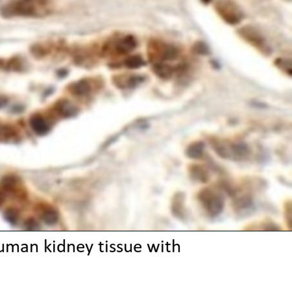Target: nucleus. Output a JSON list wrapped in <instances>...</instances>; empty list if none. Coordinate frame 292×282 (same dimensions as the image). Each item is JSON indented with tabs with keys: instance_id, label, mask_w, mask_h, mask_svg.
I'll return each instance as SVG.
<instances>
[{
	"instance_id": "nucleus-1",
	"label": "nucleus",
	"mask_w": 292,
	"mask_h": 282,
	"mask_svg": "<svg viewBox=\"0 0 292 282\" xmlns=\"http://www.w3.org/2000/svg\"><path fill=\"white\" fill-rule=\"evenodd\" d=\"M51 0H13L2 9L6 17L24 16L40 18L52 11Z\"/></svg>"
},
{
	"instance_id": "nucleus-2",
	"label": "nucleus",
	"mask_w": 292,
	"mask_h": 282,
	"mask_svg": "<svg viewBox=\"0 0 292 282\" xmlns=\"http://www.w3.org/2000/svg\"><path fill=\"white\" fill-rule=\"evenodd\" d=\"M210 144L217 155L225 160L242 161L251 155L250 147L245 142L212 138Z\"/></svg>"
},
{
	"instance_id": "nucleus-3",
	"label": "nucleus",
	"mask_w": 292,
	"mask_h": 282,
	"mask_svg": "<svg viewBox=\"0 0 292 282\" xmlns=\"http://www.w3.org/2000/svg\"><path fill=\"white\" fill-rule=\"evenodd\" d=\"M197 201L207 215L216 218L221 215L225 206L223 194L218 188L205 187L197 194Z\"/></svg>"
},
{
	"instance_id": "nucleus-4",
	"label": "nucleus",
	"mask_w": 292,
	"mask_h": 282,
	"mask_svg": "<svg viewBox=\"0 0 292 282\" xmlns=\"http://www.w3.org/2000/svg\"><path fill=\"white\" fill-rule=\"evenodd\" d=\"M21 180L15 175H7L0 180V208L10 199L23 201L26 198Z\"/></svg>"
},
{
	"instance_id": "nucleus-5",
	"label": "nucleus",
	"mask_w": 292,
	"mask_h": 282,
	"mask_svg": "<svg viewBox=\"0 0 292 282\" xmlns=\"http://www.w3.org/2000/svg\"><path fill=\"white\" fill-rule=\"evenodd\" d=\"M217 13L230 26H236L242 21L243 14L240 7L232 0H219L215 4Z\"/></svg>"
},
{
	"instance_id": "nucleus-6",
	"label": "nucleus",
	"mask_w": 292,
	"mask_h": 282,
	"mask_svg": "<svg viewBox=\"0 0 292 282\" xmlns=\"http://www.w3.org/2000/svg\"><path fill=\"white\" fill-rule=\"evenodd\" d=\"M238 35L243 40L257 48L264 55L271 54V50L260 31L252 26H245L238 30Z\"/></svg>"
},
{
	"instance_id": "nucleus-7",
	"label": "nucleus",
	"mask_w": 292,
	"mask_h": 282,
	"mask_svg": "<svg viewBox=\"0 0 292 282\" xmlns=\"http://www.w3.org/2000/svg\"><path fill=\"white\" fill-rule=\"evenodd\" d=\"M150 58L163 62V61H174L179 56L178 48L172 44H167L159 41L151 42L149 46Z\"/></svg>"
},
{
	"instance_id": "nucleus-8",
	"label": "nucleus",
	"mask_w": 292,
	"mask_h": 282,
	"mask_svg": "<svg viewBox=\"0 0 292 282\" xmlns=\"http://www.w3.org/2000/svg\"><path fill=\"white\" fill-rule=\"evenodd\" d=\"M137 42L131 36H124L113 41L107 47V51L118 55L128 54L136 47Z\"/></svg>"
},
{
	"instance_id": "nucleus-9",
	"label": "nucleus",
	"mask_w": 292,
	"mask_h": 282,
	"mask_svg": "<svg viewBox=\"0 0 292 282\" xmlns=\"http://www.w3.org/2000/svg\"><path fill=\"white\" fill-rule=\"evenodd\" d=\"M186 195L184 193L178 192L173 197L171 211L173 216L181 220L187 218V212L185 206Z\"/></svg>"
},
{
	"instance_id": "nucleus-10",
	"label": "nucleus",
	"mask_w": 292,
	"mask_h": 282,
	"mask_svg": "<svg viewBox=\"0 0 292 282\" xmlns=\"http://www.w3.org/2000/svg\"><path fill=\"white\" fill-rule=\"evenodd\" d=\"M189 175L192 181L206 184L211 179V175L206 168L199 165H192L189 168Z\"/></svg>"
},
{
	"instance_id": "nucleus-11",
	"label": "nucleus",
	"mask_w": 292,
	"mask_h": 282,
	"mask_svg": "<svg viewBox=\"0 0 292 282\" xmlns=\"http://www.w3.org/2000/svg\"><path fill=\"white\" fill-rule=\"evenodd\" d=\"M205 144L202 141L192 142L186 149L185 153L188 158L192 160H199L204 156Z\"/></svg>"
},
{
	"instance_id": "nucleus-12",
	"label": "nucleus",
	"mask_w": 292,
	"mask_h": 282,
	"mask_svg": "<svg viewBox=\"0 0 292 282\" xmlns=\"http://www.w3.org/2000/svg\"><path fill=\"white\" fill-rule=\"evenodd\" d=\"M31 126L36 133L39 135H44L47 133L50 130L49 125L40 115H34L31 119Z\"/></svg>"
},
{
	"instance_id": "nucleus-13",
	"label": "nucleus",
	"mask_w": 292,
	"mask_h": 282,
	"mask_svg": "<svg viewBox=\"0 0 292 282\" xmlns=\"http://www.w3.org/2000/svg\"><path fill=\"white\" fill-rule=\"evenodd\" d=\"M153 69L156 76L164 79L170 78L174 72L172 66L165 62H155Z\"/></svg>"
},
{
	"instance_id": "nucleus-14",
	"label": "nucleus",
	"mask_w": 292,
	"mask_h": 282,
	"mask_svg": "<svg viewBox=\"0 0 292 282\" xmlns=\"http://www.w3.org/2000/svg\"><path fill=\"white\" fill-rule=\"evenodd\" d=\"M40 216L46 224L51 225L56 223L59 219L57 212L54 209L48 207L40 209Z\"/></svg>"
},
{
	"instance_id": "nucleus-15",
	"label": "nucleus",
	"mask_w": 292,
	"mask_h": 282,
	"mask_svg": "<svg viewBox=\"0 0 292 282\" xmlns=\"http://www.w3.org/2000/svg\"><path fill=\"white\" fill-rule=\"evenodd\" d=\"M247 230H265V231H279L281 230L277 224L271 221H265L262 223L251 225L249 226Z\"/></svg>"
},
{
	"instance_id": "nucleus-16",
	"label": "nucleus",
	"mask_w": 292,
	"mask_h": 282,
	"mask_svg": "<svg viewBox=\"0 0 292 282\" xmlns=\"http://www.w3.org/2000/svg\"><path fill=\"white\" fill-rule=\"evenodd\" d=\"M192 51L194 54L201 55V56H208L211 54V51L209 45L204 41H197L193 45Z\"/></svg>"
},
{
	"instance_id": "nucleus-17",
	"label": "nucleus",
	"mask_w": 292,
	"mask_h": 282,
	"mask_svg": "<svg viewBox=\"0 0 292 282\" xmlns=\"http://www.w3.org/2000/svg\"><path fill=\"white\" fill-rule=\"evenodd\" d=\"M88 83V82L82 81L74 84L72 86V91L79 96H83L84 94L87 93L91 90L90 84Z\"/></svg>"
},
{
	"instance_id": "nucleus-18",
	"label": "nucleus",
	"mask_w": 292,
	"mask_h": 282,
	"mask_svg": "<svg viewBox=\"0 0 292 282\" xmlns=\"http://www.w3.org/2000/svg\"><path fill=\"white\" fill-rule=\"evenodd\" d=\"M291 201L288 200L284 202L283 206V216L287 228L291 230Z\"/></svg>"
},
{
	"instance_id": "nucleus-19",
	"label": "nucleus",
	"mask_w": 292,
	"mask_h": 282,
	"mask_svg": "<svg viewBox=\"0 0 292 282\" xmlns=\"http://www.w3.org/2000/svg\"><path fill=\"white\" fill-rule=\"evenodd\" d=\"M4 216L9 223L14 225L18 220L19 217H20V212H19L18 209L9 208L5 212Z\"/></svg>"
},
{
	"instance_id": "nucleus-20",
	"label": "nucleus",
	"mask_w": 292,
	"mask_h": 282,
	"mask_svg": "<svg viewBox=\"0 0 292 282\" xmlns=\"http://www.w3.org/2000/svg\"><path fill=\"white\" fill-rule=\"evenodd\" d=\"M275 65L281 69L282 71L286 72L289 76H291V62L288 59L278 58L275 61Z\"/></svg>"
},
{
	"instance_id": "nucleus-21",
	"label": "nucleus",
	"mask_w": 292,
	"mask_h": 282,
	"mask_svg": "<svg viewBox=\"0 0 292 282\" xmlns=\"http://www.w3.org/2000/svg\"><path fill=\"white\" fill-rule=\"evenodd\" d=\"M145 64H146V62H144L141 57L139 56H134L129 58V59L125 61V65H126V66L129 67V68H139V67L144 66Z\"/></svg>"
},
{
	"instance_id": "nucleus-22",
	"label": "nucleus",
	"mask_w": 292,
	"mask_h": 282,
	"mask_svg": "<svg viewBox=\"0 0 292 282\" xmlns=\"http://www.w3.org/2000/svg\"><path fill=\"white\" fill-rule=\"evenodd\" d=\"M25 227L28 229V230H36L39 228V225H38V222L34 219H29L25 223Z\"/></svg>"
},
{
	"instance_id": "nucleus-23",
	"label": "nucleus",
	"mask_w": 292,
	"mask_h": 282,
	"mask_svg": "<svg viewBox=\"0 0 292 282\" xmlns=\"http://www.w3.org/2000/svg\"><path fill=\"white\" fill-rule=\"evenodd\" d=\"M6 129H5L4 126H2V125H0V139L3 138L4 136H6Z\"/></svg>"
},
{
	"instance_id": "nucleus-24",
	"label": "nucleus",
	"mask_w": 292,
	"mask_h": 282,
	"mask_svg": "<svg viewBox=\"0 0 292 282\" xmlns=\"http://www.w3.org/2000/svg\"><path fill=\"white\" fill-rule=\"evenodd\" d=\"M202 3L204 4H209L212 2V0H201Z\"/></svg>"
}]
</instances>
